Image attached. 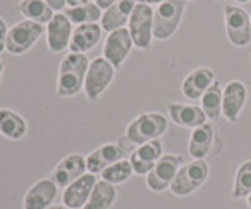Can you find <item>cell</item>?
I'll list each match as a JSON object with an SVG mask.
<instances>
[{"label":"cell","mask_w":251,"mask_h":209,"mask_svg":"<svg viewBox=\"0 0 251 209\" xmlns=\"http://www.w3.org/2000/svg\"><path fill=\"white\" fill-rule=\"evenodd\" d=\"M90 61L85 53L69 52L61 60L57 76V95L60 98L75 96L83 88Z\"/></svg>","instance_id":"6da1fadb"},{"label":"cell","mask_w":251,"mask_h":209,"mask_svg":"<svg viewBox=\"0 0 251 209\" xmlns=\"http://www.w3.org/2000/svg\"><path fill=\"white\" fill-rule=\"evenodd\" d=\"M185 0H165L154 10V40L165 41L175 35L184 16Z\"/></svg>","instance_id":"7a4b0ae2"},{"label":"cell","mask_w":251,"mask_h":209,"mask_svg":"<svg viewBox=\"0 0 251 209\" xmlns=\"http://www.w3.org/2000/svg\"><path fill=\"white\" fill-rule=\"evenodd\" d=\"M167 131V118L162 113H143L129 123L126 129V138L133 145H145L157 140Z\"/></svg>","instance_id":"3957f363"},{"label":"cell","mask_w":251,"mask_h":209,"mask_svg":"<svg viewBox=\"0 0 251 209\" xmlns=\"http://www.w3.org/2000/svg\"><path fill=\"white\" fill-rule=\"evenodd\" d=\"M46 33V26L38 22L22 19L8 30L6 52L11 55H22L35 46V43Z\"/></svg>","instance_id":"277c9868"},{"label":"cell","mask_w":251,"mask_h":209,"mask_svg":"<svg viewBox=\"0 0 251 209\" xmlns=\"http://www.w3.org/2000/svg\"><path fill=\"white\" fill-rule=\"evenodd\" d=\"M129 35L133 41V46L138 49L148 51L151 49L154 40V10L152 6L137 3L133 8L129 22H127Z\"/></svg>","instance_id":"5b68a950"},{"label":"cell","mask_w":251,"mask_h":209,"mask_svg":"<svg viewBox=\"0 0 251 209\" xmlns=\"http://www.w3.org/2000/svg\"><path fill=\"white\" fill-rule=\"evenodd\" d=\"M225 28L226 36L235 48H245L251 43V21L250 14L237 5L225 6Z\"/></svg>","instance_id":"8992f818"},{"label":"cell","mask_w":251,"mask_h":209,"mask_svg":"<svg viewBox=\"0 0 251 209\" xmlns=\"http://www.w3.org/2000/svg\"><path fill=\"white\" fill-rule=\"evenodd\" d=\"M115 77L113 65L104 57H96L90 61L88 71H86L83 91L90 101H98Z\"/></svg>","instance_id":"52a82bcc"},{"label":"cell","mask_w":251,"mask_h":209,"mask_svg":"<svg viewBox=\"0 0 251 209\" xmlns=\"http://www.w3.org/2000/svg\"><path fill=\"white\" fill-rule=\"evenodd\" d=\"M207 176H209L207 162L201 159L193 160L190 164H187L177 170L175 180H173L170 185V190L179 197L188 195V193L195 192L200 185L206 183Z\"/></svg>","instance_id":"ba28073f"},{"label":"cell","mask_w":251,"mask_h":209,"mask_svg":"<svg viewBox=\"0 0 251 209\" xmlns=\"http://www.w3.org/2000/svg\"><path fill=\"white\" fill-rule=\"evenodd\" d=\"M133 48V41L129 35V30L123 27L110 32L104 41V48H102V57L113 65L115 69L120 68L124 60L127 58Z\"/></svg>","instance_id":"9c48e42d"},{"label":"cell","mask_w":251,"mask_h":209,"mask_svg":"<svg viewBox=\"0 0 251 209\" xmlns=\"http://www.w3.org/2000/svg\"><path fill=\"white\" fill-rule=\"evenodd\" d=\"M73 22H71L65 13H55L49 24L46 26V41L47 48L53 53H60L69 49L71 36H73Z\"/></svg>","instance_id":"30bf717a"},{"label":"cell","mask_w":251,"mask_h":209,"mask_svg":"<svg viewBox=\"0 0 251 209\" xmlns=\"http://www.w3.org/2000/svg\"><path fill=\"white\" fill-rule=\"evenodd\" d=\"M182 157L175 156V154H167V156H162L154 168L148 173V187L154 190V192H162L167 187H170L173 180L179 170V164Z\"/></svg>","instance_id":"8fae6325"},{"label":"cell","mask_w":251,"mask_h":209,"mask_svg":"<svg viewBox=\"0 0 251 209\" xmlns=\"http://www.w3.org/2000/svg\"><path fill=\"white\" fill-rule=\"evenodd\" d=\"M86 172V159L80 154H69L65 159H61L57 167L53 168L50 180L58 187H68L75 180L83 176Z\"/></svg>","instance_id":"7c38bea8"},{"label":"cell","mask_w":251,"mask_h":209,"mask_svg":"<svg viewBox=\"0 0 251 209\" xmlns=\"http://www.w3.org/2000/svg\"><path fill=\"white\" fill-rule=\"evenodd\" d=\"M247 87L240 80H231L226 83L223 90V105L222 115L231 123H235L247 103Z\"/></svg>","instance_id":"4fadbf2b"},{"label":"cell","mask_w":251,"mask_h":209,"mask_svg":"<svg viewBox=\"0 0 251 209\" xmlns=\"http://www.w3.org/2000/svg\"><path fill=\"white\" fill-rule=\"evenodd\" d=\"M58 185L50 178L36 181L24 197V209H49L57 197Z\"/></svg>","instance_id":"5bb4252c"},{"label":"cell","mask_w":251,"mask_h":209,"mask_svg":"<svg viewBox=\"0 0 251 209\" xmlns=\"http://www.w3.org/2000/svg\"><path fill=\"white\" fill-rule=\"evenodd\" d=\"M96 183V176L93 173H85L65 189V192H63V205L71 209L83 208L86 201H88Z\"/></svg>","instance_id":"9a60e30c"},{"label":"cell","mask_w":251,"mask_h":209,"mask_svg":"<svg viewBox=\"0 0 251 209\" xmlns=\"http://www.w3.org/2000/svg\"><path fill=\"white\" fill-rule=\"evenodd\" d=\"M124 156H126V151L121 148L120 145L105 143V145L99 146V148H96L85 157L86 159V170L93 175L102 173L107 167L115 164V162L123 160Z\"/></svg>","instance_id":"2e32d148"},{"label":"cell","mask_w":251,"mask_h":209,"mask_svg":"<svg viewBox=\"0 0 251 209\" xmlns=\"http://www.w3.org/2000/svg\"><path fill=\"white\" fill-rule=\"evenodd\" d=\"M160 157H162V143L159 142V138H157V140L140 145L138 148L132 153L129 162L132 165L133 173L148 175Z\"/></svg>","instance_id":"e0dca14e"},{"label":"cell","mask_w":251,"mask_h":209,"mask_svg":"<svg viewBox=\"0 0 251 209\" xmlns=\"http://www.w3.org/2000/svg\"><path fill=\"white\" fill-rule=\"evenodd\" d=\"M215 74L210 68H196L192 73H188L182 82V95L188 99H201V96L206 93L215 80Z\"/></svg>","instance_id":"ac0fdd59"},{"label":"cell","mask_w":251,"mask_h":209,"mask_svg":"<svg viewBox=\"0 0 251 209\" xmlns=\"http://www.w3.org/2000/svg\"><path fill=\"white\" fill-rule=\"evenodd\" d=\"M135 0H118L115 5L102 13L100 27L104 32L110 33L113 30L123 28L129 22V18L135 8Z\"/></svg>","instance_id":"d6986e66"},{"label":"cell","mask_w":251,"mask_h":209,"mask_svg":"<svg viewBox=\"0 0 251 209\" xmlns=\"http://www.w3.org/2000/svg\"><path fill=\"white\" fill-rule=\"evenodd\" d=\"M100 36H102V27L98 22L75 26V28L73 30V36H71L69 52H75V53L88 52L99 43Z\"/></svg>","instance_id":"ffe728a7"},{"label":"cell","mask_w":251,"mask_h":209,"mask_svg":"<svg viewBox=\"0 0 251 209\" xmlns=\"http://www.w3.org/2000/svg\"><path fill=\"white\" fill-rule=\"evenodd\" d=\"M168 113L171 120L176 123L177 126L195 129L198 126L206 125V113L198 105H188L182 103H173L168 105Z\"/></svg>","instance_id":"44dd1931"},{"label":"cell","mask_w":251,"mask_h":209,"mask_svg":"<svg viewBox=\"0 0 251 209\" xmlns=\"http://www.w3.org/2000/svg\"><path fill=\"white\" fill-rule=\"evenodd\" d=\"M0 134L8 140H21L27 134V121L18 112L0 107Z\"/></svg>","instance_id":"7402d4cb"},{"label":"cell","mask_w":251,"mask_h":209,"mask_svg":"<svg viewBox=\"0 0 251 209\" xmlns=\"http://www.w3.org/2000/svg\"><path fill=\"white\" fill-rule=\"evenodd\" d=\"M214 142V126L210 123L198 126L192 131L190 142H188V153L193 159H204Z\"/></svg>","instance_id":"603a6c76"},{"label":"cell","mask_w":251,"mask_h":209,"mask_svg":"<svg viewBox=\"0 0 251 209\" xmlns=\"http://www.w3.org/2000/svg\"><path fill=\"white\" fill-rule=\"evenodd\" d=\"M19 13L24 19L33 21L43 26L49 24L55 14V11L46 3V0H21Z\"/></svg>","instance_id":"cb8c5ba5"},{"label":"cell","mask_w":251,"mask_h":209,"mask_svg":"<svg viewBox=\"0 0 251 209\" xmlns=\"http://www.w3.org/2000/svg\"><path fill=\"white\" fill-rule=\"evenodd\" d=\"M116 198V189L113 184L104 180L96 183L91 195L82 209H108Z\"/></svg>","instance_id":"d4e9b609"},{"label":"cell","mask_w":251,"mask_h":209,"mask_svg":"<svg viewBox=\"0 0 251 209\" xmlns=\"http://www.w3.org/2000/svg\"><path fill=\"white\" fill-rule=\"evenodd\" d=\"M223 105V90L220 82H214L201 96V109L206 113V117L212 121H217L222 115Z\"/></svg>","instance_id":"484cf974"},{"label":"cell","mask_w":251,"mask_h":209,"mask_svg":"<svg viewBox=\"0 0 251 209\" xmlns=\"http://www.w3.org/2000/svg\"><path fill=\"white\" fill-rule=\"evenodd\" d=\"M65 16L73 22V26H82V24H93L102 18V11L96 3H88L82 6H66Z\"/></svg>","instance_id":"4316f807"},{"label":"cell","mask_w":251,"mask_h":209,"mask_svg":"<svg viewBox=\"0 0 251 209\" xmlns=\"http://www.w3.org/2000/svg\"><path fill=\"white\" fill-rule=\"evenodd\" d=\"M250 193H251V160H247L237 168V173H235L232 197L243 198L248 197Z\"/></svg>","instance_id":"83f0119b"},{"label":"cell","mask_w":251,"mask_h":209,"mask_svg":"<svg viewBox=\"0 0 251 209\" xmlns=\"http://www.w3.org/2000/svg\"><path fill=\"white\" fill-rule=\"evenodd\" d=\"M133 175V170H132V165L129 160H120V162H115L110 167H107L104 172L100 173L102 180L110 183V184H120V183H124L126 180H129V178Z\"/></svg>","instance_id":"f1b7e54d"},{"label":"cell","mask_w":251,"mask_h":209,"mask_svg":"<svg viewBox=\"0 0 251 209\" xmlns=\"http://www.w3.org/2000/svg\"><path fill=\"white\" fill-rule=\"evenodd\" d=\"M8 28L6 22L3 18H0V53L3 51H6V36H8Z\"/></svg>","instance_id":"f546056e"},{"label":"cell","mask_w":251,"mask_h":209,"mask_svg":"<svg viewBox=\"0 0 251 209\" xmlns=\"http://www.w3.org/2000/svg\"><path fill=\"white\" fill-rule=\"evenodd\" d=\"M46 3L49 5L55 13H60L68 6V0H46Z\"/></svg>","instance_id":"4dcf8cb0"},{"label":"cell","mask_w":251,"mask_h":209,"mask_svg":"<svg viewBox=\"0 0 251 209\" xmlns=\"http://www.w3.org/2000/svg\"><path fill=\"white\" fill-rule=\"evenodd\" d=\"M116 2H118V0H96L94 3H96L102 11H105V10L110 8L112 5H115Z\"/></svg>","instance_id":"1f68e13d"},{"label":"cell","mask_w":251,"mask_h":209,"mask_svg":"<svg viewBox=\"0 0 251 209\" xmlns=\"http://www.w3.org/2000/svg\"><path fill=\"white\" fill-rule=\"evenodd\" d=\"M94 2H96V0H68V6H82V5H88Z\"/></svg>","instance_id":"d6a6232c"},{"label":"cell","mask_w":251,"mask_h":209,"mask_svg":"<svg viewBox=\"0 0 251 209\" xmlns=\"http://www.w3.org/2000/svg\"><path fill=\"white\" fill-rule=\"evenodd\" d=\"M165 0H135V3H143V5H149V6H159L160 3H163Z\"/></svg>","instance_id":"836d02e7"},{"label":"cell","mask_w":251,"mask_h":209,"mask_svg":"<svg viewBox=\"0 0 251 209\" xmlns=\"http://www.w3.org/2000/svg\"><path fill=\"white\" fill-rule=\"evenodd\" d=\"M49 209H71V208H68L65 205H55V206H50Z\"/></svg>","instance_id":"e575fe53"},{"label":"cell","mask_w":251,"mask_h":209,"mask_svg":"<svg viewBox=\"0 0 251 209\" xmlns=\"http://www.w3.org/2000/svg\"><path fill=\"white\" fill-rule=\"evenodd\" d=\"M3 69H5V66H3V61L0 60V79H2V74H3Z\"/></svg>","instance_id":"d590c367"},{"label":"cell","mask_w":251,"mask_h":209,"mask_svg":"<svg viewBox=\"0 0 251 209\" xmlns=\"http://www.w3.org/2000/svg\"><path fill=\"white\" fill-rule=\"evenodd\" d=\"M234 2H237V3H248L250 0H234Z\"/></svg>","instance_id":"8d00e7d4"},{"label":"cell","mask_w":251,"mask_h":209,"mask_svg":"<svg viewBox=\"0 0 251 209\" xmlns=\"http://www.w3.org/2000/svg\"><path fill=\"white\" fill-rule=\"evenodd\" d=\"M248 206L251 208V193H250V195H248Z\"/></svg>","instance_id":"74e56055"},{"label":"cell","mask_w":251,"mask_h":209,"mask_svg":"<svg viewBox=\"0 0 251 209\" xmlns=\"http://www.w3.org/2000/svg\"><path fill=\"white\" fill-rule=\"evenodd\" d=\"M250 21H251V16H250Z\"/></svg>","instance_id":"f35d334b"},{"label":"cell","mask_w":251,"mask_h":209,"mask_svg":"<svg viewBox=\"0 0 251 209\" xmlns=\"http://www.w3.org/2000/svg\"><path fill=\"white\" fill-rule=\"evenodd\" d=\"M220 2H222V0H220Z\"/></svg>","instance_id":"ab89813d"},{"label":"cell","mask_w":251,"mask_h":209,"mask_svg":"<svg viewBox=\"0 0 251 209\" xmlns=\"http://www.w3.org/2000/svg\"><path fill=\"white\" fill-rule=\"evenodd\" d=\"M185 2H187V0H185Z\"/></svg>","instance_id":"60d3db41"}]
</instances>
